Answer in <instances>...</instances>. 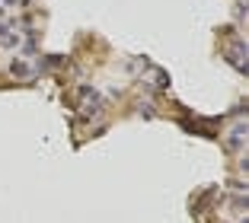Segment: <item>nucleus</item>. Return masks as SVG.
<instances>
[{"label": "nucleus", "mask_w": 249, "mask_h": 223, "mask_svg": "<svg viewBox=\"0 0 249 223\" xmlns=\"http://www.w3.org/2000/svg\"><path fill=\"white\" fill-rule=\"evenodd\" d=\"M26 32H29V29H19L16 22H0V45H3V48H10V51H19Z\"/></svg>", "instance_id": "1"}, {"label": "nucleus", "mask_w": 249, "mask_h": 223, "mask_svg": "<svg viewBox=\"0 0 249 223\" xmlns=\"http://www.w3.org/2000/svg\"><path fill=\"white\" fill-rule=\"evenodd\" d=\"M77 99H80V112H83V115H93V112L103 108V96L96 93L93 86H80V89H77Z\"/></svg>", "instance_id": "2"}, {"label": "nucleus", "mask_w": 249, "mask_h": 223, "mask_svg": "<svg viewBox=\"0 0 249 223\" xmlns=\"http://www.w3.org/2000/svg\"><path fill=\"white\" fill-rule=\"evenodd\" d=\"M10 73H13V77H19V80H32L36 67H32L26 58H13V61H10Z\"/></svg>", "instance_id": "3"}, {"label": "nucleus", "mask_w": 249, "mask_h": 223, "mask_svg": "<svg viewBox=\"0 0 249 223\" xmlns=\"http://www.w3.org/2000/svg\"><path fill=\"white\" fill-rule=\"evenodd\" d=\"M243 54H246V45L240 42V45H233V48H230L227 54H224V58H227V61H230V64H233L240 73H246V58H243Z\"/></svg>", "instance_id": "4"}, {"label": "nucleus", "mask_w": 249, "mask_h": 223, "mask_svg": "<svg viewBox=\"0 0 249 223\" xmlns=\"http://www.w3.org/2000/svg\"><path fill=\"white\" fill-rule=\"evenodd\" d=\"M243 137H246V124H233V128H230V147H233V150H240L243 147Z\"/></svg>", "instance_id": "5"}]
</instances>
